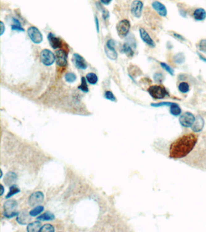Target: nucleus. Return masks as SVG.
Instances as JSON below:
<instances>
[{"label":"nucleus","instance_id":"c9c22d12","mask_svg":"<svg viewBox=\"0 0 206 232\" xmlns=\"http://www.w3.org/2000/svg\"><path fill=\"white\" fill-rule=\"evenodd\" d=\"M105 97L112 102H116V97L114 96V95L113 94V93L110 91H107L105 92Z\"/></svg>","mask_w":206,"mask_h":232},{"label":"nucleus","instance_id":"c03bdc74","mask_svg":"<svg viewBox=\"0 0 206 232\" xmlns=\"http://www.w3.org/2000/svg\"><path fill=\"white\" fill-rule=\"evenodd\" d=\"M4 187L2 185H1V195H2L3 193H4Z\"/></svg>","mask_w":206,"mask_h":232},{"label":"nucleus","instance_id":"c85d7f7f","mask_svg":"<svg viewBox=\"0 0 206 232\" xmlns=\"http://www.w3.org/2000/svg\"><path fill=\"white\" fill-rule=\"evenodd\" d=\"M179 89L182 93H187L190 90V87L187 82H183L179 84Z\"/></svg>","mask_w":206,"mask_h":232},{"label":"nucleus","instance_id":"cd10ccee","mask_svg":"<svg viewBox=\"0 0 206 232\" xmlns=\"http://www.w3.org/2000/svg\"><path fill=\"white\" fill-rule=\"evenodd\" d=\"M174 61L177 64H182L185 61V56L183 53H179L174 56Z\"/></svg>","mask_w":206,"mask_h":232},{"label":"nucleus","instance_id":"f257e3e1","mask_svg":"<svg viewBox=\"0 0 206 232\" xmlns=\"http://www.w3.org/2000/svg\"><path fill=\"white\" fill-rule=\"evenodd\" d=\"M198 138L193 134L184 135L176 140L170 147V157L181 159L188 155L197 143Z\"/></svg>","mask_w":206,"mask_h":232},{"label":"nucleus","instance_id":"79ce46f5","mask_svg":"<svg viewBox=\"0 0 206 232\" xmlns=\"http://www.w3.org/2000/svg\"><path fill=\"white\" fill-rule=\"evenodd\" d=\"M197 54H198V56H199L200 59L201 60H202L203 62H206V58H205L204 56H203L202 55H201V54L199 53H197Z\"/></svg>","mask_w":206,"mask_h":232},{"label":"nucleus","instance_id":"aec40b11","mask_svg":"<svg viewBox=\"0 0 206 232\" xmlns=\"http://www.w3.org/2000/svg\"><path fill=\"white\" fill-rule=\"evenodd\" d=\"M41 228V223L40 221L32 222L28 225L27 230L28 232H38L40 231Z\"/></svg>","mask_w":206,"mask_h":232},{"label":"nucleus","instance_id":"9d476101","mask_svg":"<svg viewBox=\"0 0 206 232\" xmlns=\"http://www.w3.org/2000/svg\"><path fill=\"white\" fill-rule=\"evenodd\" d=\"M67 53L64 50H58L56 52V62L58 66L65 67L67 64Z\"/></svg>","mask_w":206,"mask_h":232},{"label":"nucleus","instance_id":"58836bf2","mask_svg":"<svg viewBox=\"0 0 206 232\" xmlns=\"http://www.w3.org/2000/svg\"><path fill=\"white\" fill-rule=\"evenodd\" d=\"M103 17L105 19H107L109 17V13L107 10H103Z\"/></svg>","mask_w":206,"mask_h":232},{"label":"nucleus","instance_id":"1a4fd4ad","mask_svg":"<svg viewBox=\"0 0 206 232\" xmlns=\"http://www.w3.org/2000/svg\"><path fill=\"white\" fill-rule=\"evenodd\" d=\"M179 120L182 126L188 128L192 126L195 120V117L191 113L186 112L181 116Z\"/></svg>","mask_w":206,"mask_h":232},{"label":"nucleus","instance_id":"ea45409f","mask_svg":"<svg viewBox=\"0 0 206 232\" xmlns=\"http://www.w3.org/2000/svg\"><path fill=\"white\" fill-rule=\"evenodd\" d=\"M0 25H1V35H2L4 31H5V27L2 22L0 23Z\"/></svg>","mask_w":206,"mask_h":232},{"label":"nucleus","instance_id":"7c9ffc66","mask_svg":"<svg viewBox=\"0 0 206 232\" xmlns=\"http://www.w3.org/2000/svg\"><path fill=\"white\" fill-rule=\"evenodd\" d=\"M65 81L69 83H73L76 80V76L73 72H67L65 75Z\"/></svg>","mask_w":206,"mask_h":232},{"label":"nucleus","instance_id":"f03ea898","mask_svg":"<svg viewBox=\"0 0 206 232\" xmlns=\"http://www.w3.org/2000/svg\"><path fill=\"white\" fill-rule=\"evenodd\" d=\"M4 216L7 218H12L17 217L18 212H16L18 203L14 200H9L6 201L4 205Z\"/></svg>","mask_w":206,"mask_h":232},{"label":"nucleus","instance_id":"b1692460","mask_svg":"<svg viewBox=\"0 0 206 232\" xmlns=\"http://www.w3.org/2000/svg\"><path fill=\"white\" fill-rule=\"evenodd\" d=\"M44 210V207L42 205H38L31 211H30L29 213L32 217H35L39 215Z\"/></svg>","mask_w":206,"mask_h":232},{"label":"nucleus","instance_id":"dca6fc26","mask_svg":"<svg viewBox=\"0 0 206 232\" xmlns=\"http://www.w3.org/2000/svg\"><path fill=\"white\" fill-rule=\"evenodd\" d=\"M47 39L51 47L53 49H58V48H61L62 44L61 40L59 38L56 37L55 35H53V33H48L47 36Z\"/></svg>","mask_w":206,"mask_h":232},{"label":"nucleus","instance_id":"4be33fe9","mask_svg":"<svg viewBox=\"0 0 206 232\" xmlns=\"http://www.w3.org/2000/svg\"><path fill=\"white\" fill-rule=\"evenodd\" d=\"M170 112L172 115L174 116H178L181 113V109L179 106V105L175 103H173L172 105L170 106Z\"/></svg>","mask_w":206,"mask_h":232},{"label":"nucleus","instance_id":"393cba45","mask_svg":"<svg viewBox=\"0 0 206 232\" xmlns=\"http://www.w3.org/2000/svg\"><path fill=\"white\" fill-rule=\"evenodd\" d=\"M20 189L18 188V186L16 185V184H14L11 186H10V190H9V192L8 193V194L6 195V199H8V198H10L11 197H12V196H14V195L20 192Z\"/></svg>","mask_w":206,"mask_h":232},{"label":"nucleus","instance_id":"72a5a7b5","mask_svg":"<svg viewBox=\"0 0 206 232\" xmlns=\"http://www.w3.org/2000/svg\"><path fill=\"white\" fill-rule=\"evenodd\" d=\"M165 79L164 75L161 72H156L153 75V79L157 83H162Z\"/></svg>","mask_w":206,"mask_h":232},{"label":"nucleus","instance_id":"423d86ee","mask_svg":"<svg viewBox=\"0 0 206 232\" xmlns=\"http://www.w3.org/2000/svg\"><path fill=\"white\" fill-rule=\"evenodd\" d=\"M27 33L30 39L33 43L40 44L42 41V35L39 29L36 27H30L27 30Z\"/></svg>","mask_w":206,"mask_h":232},{"label":"nucleus","instance_id":"f704fd0d","mask_svg":"<svg viewBox=\"0 0 206 232\" xmlns=\"http://www.w3.org/2000/svg\"><path fill=\"white\" fill-rule=\"evenodd\" d=\"M198 47L201 52L206 53V39L201 40L198 44Z\"/></svg>","mask_w":206,"mask_h":232},{"label":"nucleus","instance_id":"37998d69","mask_svg":"<svg viewBox=\"0 0 206 232\" xmlns=\"http://www.w3.org/2000/svg\"><path fill=\"white\" fill-rule=\"evenodd\" d=\"M96 29L97 30V32L99 31V20L97 17H96Z\"/></svg>","mask_w":206,"mask_h":232},{"label":"nucleus","instance_id":"412c9836","mask_svg":"<svg viewBox=\"0 0 206 232\" xmlns=\"http://www.w3.org/2000/svg\"><path fill=\"white\" fill-rule=\"evenodd\" d=\"M55 215L50 212H47L45 213L42 214L41 215L39 216L37 218V219L39 221H52L55 219Z\"/></svg>","mask_w":206,"mask_h":232},{"label":"nucleus","instance_id":"5701e85b","mask_svg":"<svg viewBox=\"0 0 206 232\" xmlns=\"http://www.w3.org/2000/svg\"><path fill=\"white\" fill-rule=\"evenodd\" d=\"M86 81L92 85L96 84L98 81V77L95 73L93 72H90L88 73L86 76Z\"/></svg>","mask_w":206,"mask_h":232},{"label":"nucleus","instance_id":"0eeeda50","mask_svg":"<svg viewBox=\"0 0 206 232\" xmlns=\"http://www.w3.org/2000/svg\"><path fill=\"white\" fill-rule=\"evenodd\" d=\"M44 200V195L42 192H36L28 198V204L32 207L38 206Z\"/></svg>","mask_w":206,"mask_h":232},{"label":"nucleus","instance_id":"a211bd4d","mask_svg":"<svg viewBox=\"0 0 206 232\" xmlns=\"http://www.w3.org/2000/svg\"><path fill=\"white\" fill-rule=\"evenodd\" d=\"M204 125V119L201 116H198L193 123L192 130L195 132H200L203 130Z\"/></svg>","mask_w":206,"mask_h":232},{"label":"nucleus","instance_id":"e433bc0d","mask_svg":"<svg viewBox=\"0 0 206 232\" xmlns=\"http://www.w3.org/2000/svg\"><path fill=\"white\" fill-rule=\"evenodd\" d=\"M173 103L172 102H160L158 103H152L151 106H154V107H160V106H170L172 105Z\"/></svg>","mask_w":206,"mask_h":232},{"label":"nucleus","instance_id":"2eb2a0df","mask_svg":"<svg viewBox=\"0 0 206 232\" xmlns=\"http://www.w3.org/2000/svg\"><path fill=\"white\" fill-rule=\"evenodd\" d=\"M16 217L17 222L21 225H27L31 220V216L26 210H23L19 213Z\"/></svg>","mask_w":206,"mask_h":232},{"label":"nucleus","instance_id":"a878e982","mask_svg":"<svg viewBox=\"0 0 206 232\" xmlns=\"http://www.w3.org/2000/svg\"><path fill=\"white\" fill-rule=\"evenodd\" d=\"M123 50L124 53L126 55V56L129 58H132L134 56V51L132 50V48L129 46V44L125 43L123 46Z\"/></svg>","mask_w":206,"mask_h":232},{"label":"nucleus","instance_id":"4468645a","mask_svg":"<svg viewBox=\"0 0 206 232\" xmlns=\"http://www.w3.org/2000/svg\"><path fill=\"white\" fill-rule=\"evenodd\" d=\"M153 9L157 12V13L161 16L165 17L167 16V11L165 5L159 1H154L152 4Z\"/></svg>","mask_w":206,"mask_h":232},{"label":"nucleus","instance_id":"bb28decb","mask_svg":"<svg viewBox=\"0 0 206 232\" xmlns=\"http://www.w3.org/2000/svg\"><path fill=\"white\" fill-rule=\"evenodd\" d=\"M13 24H12L11 27L12 29L13 30H17V31H24V30L20 22L15 18H13Z\"/></svg>","mask_w":206,"mask_h":232},{"label":"nucleus","instance_id":"6ab92c4d","mask_svg":"<svg viewBox=\"0 0 206 232\" xmlns=\"http://www.w3.org/2000/svg\"><path fill=\"white\" fill-rule=\"evenodd\" d=\"M193 16L194 19L196 21H203L206 19V10L202 8H198L195 10Z\"/></svg>","mask_w":206,"mask_h":232},{"label":"nucleus","instance_id":"c756f323","mask_svg":"<svg viewBox=\"0 0 206 232\" xmlns=\"http://www.w3.org/2000/svg\"><path fill=\"white\" fill-rule=\"evenodd\" d=\"M78 88L84 93L88 92L89 89H88V87L86 84V79H85V77H82L81 78V84L79 86Z\"/></svg>","mask_w":206,"mask_h":232},{"label":"nucleus","instance_id":"7ed1b4c3","mask_svg":"<svg viewBox=\"0 0 206 232\" xmlns=\"http://www.w3.org/2000/svg\"><path fill=\"white\" fill-rule=\"evenodd\" d=\"M148 91L152 97L155 99H162L169 96V93L165 87L160 85H152L148 89Z\"/></svg>","mask_w":206,"mask_h":232},{"label":"nucleus","instance_id":"ddd939ff","mask_svg":"<svg viewBox=\"0 0 206 232\" xmlns=\"http://www.w3.org/2000/svg\"><path fill=\"white\" fill-rule=\"evenodd\" d=\"M73 61L77 68L80 70H85L87 68V62L82 56L78 53L73 55Z\"/></svg>","mask_w":206,"mask_h":232},{"label":"nucleus","instance_id":"9b49d317","mask_svg":"<svg viewBox=\"0 0 206 232\" xmlns=\"http://www.w3.org/2000/svg\"><path fill=\"white\" fill-rule=\"evenodd\" d=\"M143 7V3L140 0H134L131 6V11L132 14L136 18H139L141 16L142 10Z\"/></svg>","mask_w":206,"mask_h":232},{"label":"nucleus","instance_id":"4c0bfd02","mask_svg":"<svg viewBox=\"0 0 206 232\" xmlns=\"http://www.w3.org/2000/svg\"><path fill=\"white\" fill-rule=\"evenodd\" d=\"M172 35H173L174 37H175V38H177V39H179V41H186L185 38L182 35H179V33L174 32V31H172Z\"/></svg>","mask_w":206,"mask_h":232},{"label":"nucleus","instance_id":"2f4dec72","mask_svg":"<svg viewBox=\"0 0 206 232\" xmlns=\"http://www.w3.org/2000/svg\"><path fill=\"white\" fill-rule=\"evenodd\" d=\"M160 65L165 70L166 72H167L169 74H170V75L174 76V70L168 64H166L165 62H160Z\"/></svg>","mask_w":206,"mask_h":232},{"label":"nucleus","instance_id":"a19ab883","mask_svg":"<svg viewBox=\"0 0 206 232\" xmlns=\"http://www.w3.org/2000/svg\"><path fill=\"white\" fill-rule=\"evenodd\" d=\"M101 2L105 5H108L110 4V2H111L112 0H100Z\"/></svg>","mask_w":206,"mask_h":232},{"label":"nucleus","instance_id":"20e7f679","mask_svg":"<svg viewBox=\"0 0 206 232\" xmlns=\"http://www.w3.org/2000/svg\"><path fill=\"white\" fill-rule=\"evenodd\" d=\"M40 59L42 63L46 66H50L56 60L55 55L50 50L44 49L40 53Z\"/></svg>","mask_w":206,"mask_h":232},{"label":"nucleus","instance_id":"6e6552de","mask_svg":"<svg viewBox=\"0 0 206 232\" xmlns=\"http://www.w3.org/2000/svg\"><path fill=\"white\" fill-rule=\"evenodd\" d=\"M114 41L111 39L107 41L105 47V51L107 56L111 60H116L117 58V53L114 48Z\"/></svg>","mask_w":206,"mask_h":232},{"label":"nucleus","instance_id":"f8f14e48","mask_svg":"<svg viewBox=\"0 0 206 232\" xmlns=\"http://www.w3.org/2000/svg\"><path fill=\"white\" fill-rule=\"evenodd\" d=\"M140 32V36L142 39V41L148 45L149 47L152 48H153L155 47V43L153 41V40L151 38L149 33L147 32V31L143 28H140L139 29Z\"/></svg>","mask_w":206,"mask_h":232},{"label":"nucleus","instance_id":"f3484780","mask_svg":"<svg viewBox=\"0 0 206 232\" xmlns=\"http://www.w3.org/2000/svg\"><path fill=\"white\" fill-rule=\"evenodd\" d=\"M17 175L13 172H9L6 175L4 182L5 184L7 186H11L14 184H15L17 181Z\"/></svg>","mask_w":206,"mask_h":232},{"label":"nucleus","instance_id":"473e14b6","mask_svg":"<svg viewBox=\"0 0 206 232\" xmlns=\"http://www.w3.org/2000/svg\"><path fill=\"white\" fill-rule=\"evenodd\" d=\"M41 232H55V229L54 227L49 224H47L44 225L42 227H41L40 231Z\"/></svg>","mask_w":206,"mask_h":232},{"label":"nucleus","instance_id":"39448f33","mask_svg":"<svg viewBox=\"0 0 206 232\" xmlns=\"http://www.w3.org/2000/svg\"><path fill=\"white\" fill-rule=\"evenodd\" d=\"M131 28V24L127 19L120 21L116 26V30L118 35L120 38H124L128 34Z\"/></svg>","mask_w":206,"mask_h":232}]
</instances>
